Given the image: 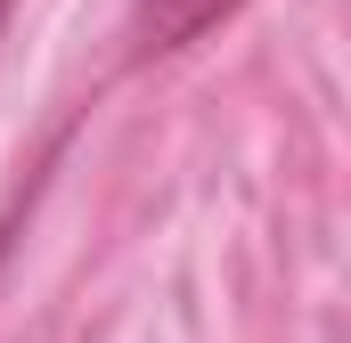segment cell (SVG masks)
Listing matches in <instances>:
<instances>
[{"label": "cell", "instance_id": "cell-1", "mask_svg": "<svg viewBox=\"0 0 351 343\" xmlns=\"http://www.w3.org/2000/svg\"><path fill=\"white\" fill-rule=\"evenodd\" d=\"M245 0H131V58H164L188 49L196 33H213L221 16H237Z\"/></svg>", "mask_w": 351, "mask_h": 343}, {"label": "cell", "instance_id": "cell-2", "mask_svg": "<svg viewBox=\"0 0 351 343\" xmlns=\"http://www.w3.org/2000/svg\"><path fill=\"white\" fill-rule=\"evenodd\" d=\"M8 8H16V0H0V33H8Z\"/></svg>", "mask_w": 351, "mask_h": 343}]
</instances>
